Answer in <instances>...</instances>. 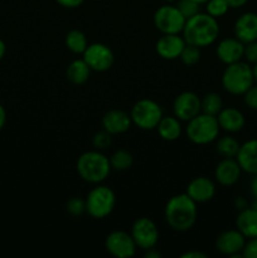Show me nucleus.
<instances>
[{"label":"nucleus","mask_w":257,"mask_h":258,"mask_svg":"<svg viewBox=\"0 0 257 258\" xmlns=\"http://www.w3.org/2000/svg\"><path fill=\"white\" fill-rule=\"evenodd\" d=\"M181 258H207V254L201 251H188L180 254Z\"/></svg>","instance_id":"nucleus-38"},{"label":"nucleus","mask_w":257,"mask_h":258,"mask_svg":"<svg viewBox=\"0 0 257 258\" xmlns=\"http://www.w3.org/2000/svg\"><path fill=\"white\" fill-rule=\"evenodd\" d=\"M131 236L135 241L138 248L146 251L156 247L159 242V229L155 222L148 217H140L136 219L131 227Z\"/></svg>","instance_id":"nucleus-9"},{"label":"nucleus","mask_w":257,"mask_h":258,"mask_svg":"<svg viewBox=\"0 0 257 258\" xmlns=\"http://www.w3.org/2000/svg\"><path fill=\"white\" fill-rule=\"evenodd\" d=\"M185 193L198 203H207L216 196V184L208 176H197L186 185Z\"/></svg>","instance_id":"nucleus-15"},{"label":"nucleus","mask_w":257,"mask_h":258,"mask_svg":"<svg viewBox=\"0 0 257 258\" xmlns=\"http://www.w3.org/2000/svg\"><path fill=\"white\" fill-rule=\"evenodd\" d=\"M236 228L243 234L246 238H256L257 237V211L252 207L239 211L236 219Z\"/></svg>","instance_id":"nucleus-22"},{"label":"nucleus","mask_w":257,"mask_h":258,"mask_svg":"<svg viewBox=\"0 0 257 258\" xmlns=\"http://www.w3.org/2000/svg\"><path fill=\"white\" fill-rule=\"evenodd\" d=\"M83 60L93 72H106L115 62L112 49L103 43H91L82 54Z\"/></svg>","instance_id":"nucleus-10"},{"label":"nucleus","mask_w":257,"mask_h":258,"mask_svg":"<svg viewBox=\"0 0 257 258\" xmlns=\"http://www.w3.org/2000/svg\"><path fill=\"white\" fill-rule=\"evenodd\" d=\"M110 164L112 170L116 171H126L133 166L134 156L133 154L125 149H118L113 151L112 155L110 156Z\"/></svg>","instance_id":"nucleus-27"},{"label":"nucleus","mask_w":257,"mask_h":258,"mask_svg":"<svg viewBox=\"0 0 257 258\" xmlns=\"http://www.w3.org/2000/svg\"><path fill=\"white\" fill-rule=\"evenodd\" d=\"M5 122H7V112H5V108L0 105V131L5 126Z\"/></svg>","instance_id":"nucleus-42"},{"label":"nucleus","mask_w":257,"mask_h":258,"mask_svg":"<svg viewBox=\"0 0 257 258\" xmlns=\"http://www.w3.org/2000/svg\"><path fill=\"white\" fill-rule=\"evenodd\" d=\"M236 160L242 171L251 175H257V139H251L239 146Z\"/></svg>","instance_id":"nucleus-20"},{"label":"nucleus","mask_w":257,"mask_h":258,"mask_svg":"<svg viewBox=\"0 0 257 258\" xmlns=\"http://www.w3.org/2000/svg\"><path fill=\"white\" fill-rule=\"evenodd\" d=\"M242 169L236 158H223L214 169V179L222 186H232L241 178Z\"/></svg>","instance_id":"nucleus-16"},{"label":"nucleus","mask_w":257,"mask_h":258,"mask_svg":"<svg viewBox=\"0 0 257 258\" xmlns=\"http://www.w3.org/2000/svg\"><path fill=\"white\" fill-rule=\"evenodd\" d=\"M158 131L159 136L163 139L164 141H175L183 134V126H181V121L175 116H163L159 125L155 128Z\"/></svg>","instance_id":"nucleus-23"},{"label":"nucleus","mask_w":257,"mask_h":258,"mask_svg":"<svg viewBox=\"0 0 257 258\" xmlns=\"http://www.w3.org/2000/svg\"><path fill=\"white\" fill-rule=\"evenodd\" d=\"M194 2H197V3H198V4H201V5H203V4H206V3L208 2V0H194Z\"/></svg>","instance_id":"nucleus-47"},{"label":"nucleus","mask_w":257,"mask_h":258,"mask_svg":"<svg viewBox=\"0 0 257 258\" xmlns=\"http://www.w3.org/2000/svg\"><path fill=\"white\" fill-rule=\"evenodd\" d=\"M226 2L228 3L229 8H232V9H238V8H242L243 5H246L248 0H226Z\"/></svg>","instance_id":"nucleus-40"},{"label":"nucleus","mask_w":257,"mask_h":258,"mask_svg":"<svg viewBox=\"0 0 257 258\" xmlns=\"http://www.w3.org/2000/svg\"><path fill=\"white\" fill-rule=\"evenodd\" d=\"M243 58L247 63H257V40L244 44Z\"/></svg>","instance_id":"nucleus-34"},{"label":"nucleus","mask_w":257,"mask_h":258,"mask_svg":"<svg viewBox=\"0 0 257 258\" xmlns=\"http://www.w3.org/2000/svg\"><path fill=\"white\" fill-rule=\"evenodd\" d=\"M219 32L221 28L218 19L201 12L186 19L181 35L188 44L204 48L212 45L218 39Z\"/></svg>","instance_id":"nucleus-2"},{"label":"nucleus","mask_w":257,"mask_h":258,"mask_svg":"<svg viewBox=\"0 0 257 258\" xmlns=\"http://www.w3.org/2000/svg\"><path fill=\"white\" fill-rule=\"evenodd\" d=\"M144 252H145L146 258H160L161 257V253L155 248V247H153V248H150V249H146V251H144Z\"/></svg>","instance_id":"nucleus-41"},{"label":"nucleus","mask_w":257,"mask_h":258,"mask_svg":"<svg viewBox=\"0 0 257 258\" xmlns=\"http://www.w3.org/2000/svg\"><path fill=\"white\" fill-rule=\"evenodd\" d=\"M201 55H202L201 48L186 43L179 58H180V60L183 62V64L188 66V67H191V66H196L197 63L201 60Z\"/></svg>","instance_id":"nucleus-29"},{"label":"nucleus","mask_w":257,"mask_h":258,"mask_svg":"<svg viewBox=\"0 0 257 258\" xmlns=\"http://www.w3.org/2000/svg\"><path fill=\"white\" fill-rule=\"evenodd\" d=\"M164 217L168 226L174 231H190L198 217L197 203L186 193L176 194L166 202L165 208H164Z\"/></svg>","instance_id":"nucleus-1"},{"label":"nucleus","mask_w":257,"mask_h":258,"mask_svg":"<svg viewBox=\"0 0 257 258\" xmlns=\"http://www.w3.org/2000/svg\"><path fill=\"white\" fill-rule=\"evenodd\" d=\"M234 207H236L238 211H242V209L248 207V203H247V201L243 198V197H237L236 201H234Z\"/></svg>","instance_id":"nucleus-39"},{"label":"nucleus","mask_w":257,"mask_h":258,"mask_svg":"<svg viewBox=\"0 0 257 258\" xmlns=\"http://www.w3.org/2000/svg\"><path fill=\"white\" fill-rule=\"evenodd\" d=\"M242 256L244 258H257V237L246 241L244 248L242 251Z\"/></svg>","instance_id":"nucleus-36"},{"label":"nucleus","mask_w":257,"mask_h":258,"mask_svg":"<svg viewBox=\"0 0 257 258\" xmlns=\"http://www.w3.org/2000/svg\"><path fill=\"white\" fill-rule=\"evenodd\" d=\"M186 19L176 5H161L154 13V25L161 34H181Z\"/></svg>","instance_id":"nucleus-8"},{"label":"nucleus","mask_w":257,"mask_h":258,"mask_svg":"<svg viewBox=\"0 0 257 258\" xmlns=\"http://www.w3.org/2000/svg\"><path fill=\"white\" fill-rule=\"evenodd\" d=\"M91 72H92V70L88 67L83 58H81V59L72 60L68 64L67 70H66V77L71 83L80 86L90 80Z\"/></svg>","instance_id":"nucleus-24"},{"label":"nucleus","mask_w":257,"mask_h":258,"mask_svg":"<svg viewBox=\"0 0 257 258\" xmlns=\"http://www.w3.org/2000/svg\"><path fill=\"white\" fill-rule=\"evenodd\" d=\"M252 73H253L254 82H257V63H254L253 67H252Z\"/></svg>","instance_id":"nucleus-45"},{"label":"nucleus","mask_w":257,"mask_h":258,"mask_svg":"<svg viewBox=\"0 0 257 258\" xmlns=\"http://www.w3.org/2000/svg\"><path fill=\"white\" fill-rule=\"evenodd\" d=\"M243 98L247 107H249L251 110L257 111V85L252 86V87L244 93Z\"/></svg>","instance_id":"nucleus-35"},{"label":"nucleus","mask_w":257,"mask_h":258,"mask_svg":"<svg viewBox=\"0 0 257 258\" xmlns=\"http://www.w3.org/2000/svg\"><path fill=\"white\" fill-rule=\"evenodd\" d=\"M111 143H112V135L108 134L106 130H103V128L93 135L92 145L96 150H106L111 145Z\"/></svg>","instance_id":"nucleus-33"},{"label":"nucleus","mask_w":257,"mask_h":258,"mask_svg":"<svg viewBox=\"0 0 257 258\" xmlns=\"http://www.w3.org/2000/svg\"><path fill=\"white\" fill-rule=\"evenodd\" d=\"M251 194L254 199H257V175H253V179L251 180Z\"/></svg>","instance_id":"nucleus-43"},{"label":"nucleus","mask_w":257,"mask_h":258,"mask_svg":"<svg viewBox=\"0 0 257 258\" xmlns=\"http://www.w3.org/2000/svg\"><path fill=\"white\" fill-rule=\"evenodd\" d=\"M163 2L169 3V4H173V3H176V2H178V0H163Z\"/></svg>","instance_id":"nucleus-48"},{"label":"nucleus","mask_w":257,"mask_h":258,"mask_svg":"<svg viewBox=\"0 0 257 258\" xmlns=\"http://www.w3.org/2000/svg\"><path fill=\"white\" fill-rule=\"evenodd\" d=\"M66 209L73 217L82 216L83 213H86V201L81 197H72L71 199H68Z\"/></svg>","instance_id":"nucleus-32"},{"label":"nucleus","mask_w":257,"mask_h":258,"mask_svg":"<svg viewBox=\"0 0 257 258\" xmlns=\"http://www.w3.org/2000/svg\"><path fill=\"white\" fill-rule=\"evenodd\" d=\"M175 5L185 19H189V18L201 13V4H198L194 0H178Z\"/></svg>","instance_id":"nucleus-31"},{"label":"nucleus","mask_w":257,"mask_h":258,"mask_svg":"<svg viewBox=\"0 0 257 258\" xmlns=\"http://www.w3.org/2000/svg\"><path fill=\"white\" fill-rule=\"evenodd\" d=\"M219 130L217 116L201 112L186 122L185 135L196 145H208L218 139Z\"/></svg>","instance_id":"nucleus-5"},{"label":"nucleus","mask_w":257,"mask_h":258,"mask_svg":"<svg viewBox=\"0 0 257 258\" xmlns=\"http://www.w3.org/2000/svg\"><path fill=\"white\" fill-rule=\"evenodd\" d=\"M55 3L66 9H76V8H80L85 3V0H55Z\"/></svg>","instance_id":"nucleus-37"},{"label":"nucleus","mask_w":257,"mask_h":258,"mask_svg":"<svg viewBox=\"0 0 257 258\" xmlns=\"http://www.w3.org/2000/svg\"><path fill=\"white\" fill-rule=\"evenodd\" d=\"M246 237L238 229H227L216 238V248L219 253L232 258L243 257L242 251L246 244Z\"/></svg>","instance_id":"nucleus-13"},{"label":"nucleus","mask_w":257,"mask_h":258,"mask_svg":"<svg viewBox=\"0 0 257 258\" xmlns=\"http://www.w3.org/2000/svg\"><path fill=\"white\" fill-rule=\"evenodd\" d=\"M76 169L83 181L95 185L103 183L112 170L110 159L96 149L81 154L76 163Z\"/></svg>","instance_id":"nucleus-3"},{"label":"nucleus","mask_w":257,"mask_h":258,"mask_svg":"<svg viewBox=\"0 0 257 258\" xmlns=\"http://www.w3.org/2000/svg\"><path fill=\"white\" fill-rule=\"evenodd\" d=\"M201 112V97L197 93L184 91L174 98L173 113L181 122H188Z\"/></svg>","instance_id":"nucleus-12"},{"label":"nucleus","mask_w":257,"mask_h":258,"mask_svg":"<svg viewBox=\"0 0 257 258\" xmlns=\"http://www.w3.org/2000/svg\"><path fill=\"white\" fill-rule=\"evenodd\" d=\"M186 42L181 34H161L156 40L155 50L160 58L174 60L180 57Z\"/></svg>","instance_id":"nucleus-14"},{"label":"nucleus","mask_w":257,"mask_h":258,"mask_svg":"<svg viewBox=\"0 0 257 258\" xmlns=\"http://www.w3.org/2000/svg\"><path fill=\"white\" fill-rule=\"evenodd\" d=\"M5 52H7V45H5L4 40L0 39V60H2L3 57L5 55Z\"/></svg>","instance_id":"nucleus-44"},{"label":"nucleus","mask_w":257,"mask_h":258,"mask_svg":"<svg viewBox=\"0 0 257 258\" xmlns=\"http://www.w3.org/2000/svg\"><path fill=\"white\" fill-rule=\"evenodd\" d=\"M244 44L234 38H224L217 44L216 54L218 59L226 66L243 59Z\"/></svg>","instance_id":"nucleus-18"},{"label":"nucleus","mask_w":257,"mask_h":258,"mask_svg":"<svg viewBox=\"0 0 257 258\" xmlns=\"http://www.w3.org/2000/svg\"><path fill=\"white\" fill-rule=\"evenodd\" d=\"M65 44L73 54H83L88 45V40L82 30L72 29L66 34Z\"/></svg>","instance_id":"nucleus-25"},{"label":"nucleus","mask_w":257,"mask_h":258,"mask_svg":"<svg viewBox=\"0 0 257 258\" xmlns=\"http://www.w3.org/2000/svg\"><path fill=\"white\" fill-rule=\"evenodd\" d=\"M204 5H206L207 14L216 18V19L226 15L227 12L231 9L226 0H208Z\"/></svg>","instance_id":"nucleus-30"},{"label":"nucleus","mask_w":257,"mask_h":258,"mask_svg":"<svg viewBox=\"0 0 257 258\" xmlns=\"http://www.w3.org/2000/svg\"><path fill=\"white\" fill-rule=\"evenodd\" d=\"M221 82L226 92L233 96H243L254 83L252 67L243 60L226 66Z\"/></svg>","instance_id":"nucleus-4"},{"label":"nucleus","mask_w":257,"mask_h":258,"mask_svg":"<svg viewBox=\"0 0 257 258\" xmlns=\"http://www.w3.org/2000/svg\"><path fill=\"white\" fill-rule=\"evenodd\" d=\"M241 144L231 135L222 136L216 140V150L222 158H236Z\"/></svg>","instance_id":"nucleus-26"},{"label":"nucleus","mask_w":257,"mask_h":258,"mask_svg":"<svg viewBox=\"0 0 257 258\" xmlns=\"http://www.w3.org/2000/svg\"><path fill=\"white\" fill-rule=\"evenodd\" d=\"M201 108L202 112L207 115L217 116L223 108V100L217 92L206 93L201 98Z\"/></svg>","instance_id":"nucleus-28"},{"label":"nucleus","mask_w":257,"mask_h":258,"mask_svg":"<svg viewBox=\"0 0 257 258\" xmlns=\"http://www.w3.org/2000/svg\"><path fill=\"white\" fill-rule=\"evenodd\" d=\"M86 213L93 219H103L110 216L116 206L115 191L107 185L96 184L86 197Z\"/></svg>","instance_id":"nucleus-6"},{"label":"nucleus","mask_w":257,"mask_h":258,"mask_svg":"<svg viewBox=\"0 0 257 258\" xmlns=\"http://www.w3.org/2000/svg\"><path fill=\"white\" fill-rule=\"evenodd\" d=\"M234 37L243 44L257 40V14L252 12L243 13L236 20L233 27Z\"/></svg>","instance_id":"nucleus-19"},{"label":"nucleus","mask_w":257,"mask_h":258,"mask_svg":"<svg viewBox=\"0 0 257 258\" xmlns=\"http://www.w3.org/2000/svg\"><path fill=\"white\" fill-rule=\"evenodd\" d=\"M251 207L257 211V199H253V202H252V206Z\"/></svg>","instance_id":"nucleus-46"},{"label":"nucleus","mask_w":257,"mask_h":258,"mask_svg":"<svg viewBox=\"0 0 257 258\" xmlns=\"http://www.w3.org/2000/svg\"><path fill=\"white\" fill-rule=\"evenodd\" d=\"M105 248L116 258H131L135 256L136 246L131 233L125 231H113L105 239Z\"/></svg>","instance_id":"nucleus-11"},{"label":"nucleus","mask_w":257,"mask_h":258,"mask_svg":"<svg viewBox=\"0 0 257 258\" xmlns=\"http://www.w3.org/2000/svg\"><path fill=\"white\" fill-rule=\"evenodd\" d=\"M217 120L219 127L229 134L239 133L246 123L244 115L236 107H223L217 115Z\"/></svg>","instance_id":"nucleus-21"},{"label":"nucleus","mask_w":257,"mask_h":258,"mask_svg":"<svg viewBox=\"0 0 257 258\" xmlns=\"http://www.w3.org/2000/svg\"><path fill=\"white\" fill-rule=\"evenodd\" d=\"M133 121L130 113L120 108L107 111L102 117V127L111 135H121L130 130Z\"/></svg>","instance_id":"nucleus-17"},{"label":"nucleus","mask_w":257,"mask_h":258,"mask_svg":"<svg viewBox=\"0 0 257 258\" xmlns=\"http://www.w3.org/2000/svg\"><path fill=\"white\" fill-rule=\"evenodd\" d=\"M133 125L140 130H155L164 116L163 107L151 98H141L136 101L130 111Z\"/></svg>","instance_id":"nucleus-7"}]
</instances>
